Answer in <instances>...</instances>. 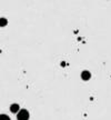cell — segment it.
<instances>
[{
	"label": "cell",
	"instance_id": "cell-1",
	"mask_svg": "<svg viewBox=\"0 0 111 120\" xmlns=\"http://www.w3.org/2000/svg\"><path fill=\"white\" fill-rule=\"evenodd\" d=\"M18 120H28L29 119V112L25 110V109H22L20 111L18 112V116H17Z\"/></svg>",
	"mask_w": 111,
	"mask_h": 120
},
{
	"label": "cell",
	"instance_id": "cell-3",
	"mask_svg": "<svg viewBox=\"0 0 111 120\" xmlns=\"http://www.w3.org/2000/svg\"><path fill=\"white\" fill-rule=\"evenodd\" d=\"M10 109H11V111H12V112H16V111H18V109H19V106H18V105H12Z\"/></svg>",
	"mask_w": 111,
	"mask_h": 120
},
{
	"label": "cell",
	"instance_id": "cell-2",
	"mask_svg": "<svg viewBox=\"0 0 111 120\" xmlns=\"http://www.w3.org/2000/svg\"><path fill=\"white\" fill-rule=\"evenodd\" d=\"M81 77L83 80H89L90 77H91V75H90L89 71H83V72L81 73Z\"/></svg>",
	"mask_w": 111,
	"mask_h": 120
},
{
	"label": "cell",
	"instance_id": "cell-5",
	"mask_svg": "<svg viewBox=\"0 0 111 120\" xmlns=\"http://www.w3.org/2000/svg\"><path fill=\"white\" fill-rule=\"evenodd\" d=\"M0 120H10V118L6 115H0Z\"/></svg>",
	"mask_w": 111,
	"mask_h": 120
},
{
	"label": "cell",
	"instance_id": "cell-4",
	"mask_svg": "<svg viewBox=\"0 0 111 120\" xmlns=\"http://www.w3.org/2000/svg\"><path fill=\"white\" fill-rule=\"evenodd\" d=\"M6 25H7V20L4 19V18H1L0 19V26H6Z\"/></svg>",
	"mask_w": 111,
	"mask_h": 120
}]
</instances>
